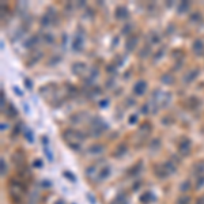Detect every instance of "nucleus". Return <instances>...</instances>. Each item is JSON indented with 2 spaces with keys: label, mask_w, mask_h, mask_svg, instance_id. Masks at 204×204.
<instances>
[{
  "label": "nucleus",
  "mask_w": 204,
  "mask_h": 204,
  "mask_svg": "<svg viewBox=\"0 0 204 204\" xmlns=\"http://www.w3.org/2000/svg\"><path fill=\"white\" fill-rule=\"evenodd\" d=\"M180 152L183 154V155H188V152H189L191 150V143L189 142H184V143H180Z\"/></svg>",
  "instance_id": "nucleus-1"
},
{
  "label": "nucleus",
  "mask_w": 204,
  "mask_h": 204,
  "mask_svg": "<svg viewBox=\"0 0 204 204\" xmlns=\"http://www.w3.org/2000/svg\"><path fill=\"white\" fill-rule=\"evenodd\" d=\"M146 87H147V84L144 83V82H139L137 84H135V93L142 95V94L146 91Z\"/></svg>",
  "instance_id": "nucleus-2"
},
{
  "label": "nucleus",
  "mask_w": 204,
  "mask_h": 204,
  "mask_svg": "<svg viewBox=\"0 0 204 204\" xmlns=\"http://www.w3.org/2000/svg\"><path fill=\"white\" fill-rule=\"evenodd\" d=\"M109 174H110V167L105 166V169H102L101 173H99V180H105V178H108Z\"/></svg>",
  "instance_id": "nucleus-3"
},
{
  "label": "nucleus",
  "mask_w": 204,
  "mask_h": 204,
  "mask_svg": "<svg viewBox=\"0 0 204 204\" xmlns=\"http://www.w3.org/2000/svg\"><path fill=\"white\" fill-rule=\"evenodd\" d=\"M193 171H194V174L202 175V173L204 171V163H197V165H194Z\"/></svg>",
  "instance_id": "nucleus-4"
},
{
  "label": "nucleus",
  "mask_w": 204,
  "mask_h": 204,
  "mask_svg": "<svg viewBox=\"0 0 204 204\" xmlns=\"http://www.w3.org/2000/svg\"><path fill=\"white\" fill-rule=\"evenodd\" d=\"M163 167L166 169V171H167L169 174H173L174 171H175V166L173 165V163L171 162H167V163H165V165H163Z\"/></svg>",
  "instance_id": "nucleus-5"
},
{
  "label": "nucleus",
  "mask_w": 204,
  "mask_h": 204,
  "mask_svg": "<svg viewBox=\"0 0 204 204\" xmlns=\"http://www.w3.org/2000/svg\"><path fill=\"white\" fill-rule=\"evenodd\" d=\"M189 188H191V183H189V181H184V183L181 184L180 189L183 191V192H187V191H189Z\"/></svg>",
  "instance_id": "nucleus-6"
},
{
  "label": "nucleus",
  "mask_w": 204,
  "mask_h": 204,
  "mask_svg": "<svg viewBox=\"0 0 204 204\" xmlns=\"http://www.w3.org/2000/svg\"><path fill=\"white\" fill-rule=\"evenodd\" d=\"M140 200H142V202H150V200H154V196L150 192L148 193H144Z\"/></svg>",
  "instance_id": "nucleus-7"
},
{
  "label": "nucleus",
  "mask_w": 204,
  "mask_h": 204,
  "mask_svg": "<svg viewBox=\"0 0 204 204\" xmlns=\"http://www.w3.org/2000/svg\"><path fill=\"white\" fill-rule=\"evenodd\" d=\"M102 147L101 146H94V147H91V148H90V152H93V154H99L102 151Z\"/></svg>",
  "instance_id": "nucleus-8"
},
{
  "label": "nucleus",
  "mask_w": 204,
  "mask_h": 204,
  "mask_svg": "<svg viewBox=\"0 0 204 204\" xmlns=\"http://www.w3.org/2000/svg\"><path fill=\"white\" fill-rule=\"evenodd\" d=\"M177 204H189V197H188V196L180 197V199H178V202H177Z\"/></svg>",
  "instance_id": "nucleus-9"
},
{
  "label": "nucleus",
  "mask_w": 204,
  "mask_h": 204,
  "mask_svg": "<svg viewBox=\"0 0 204 204\" xmlns=\"http://www.w3.org/2000/svg\"><path fill=\"white\" fill-rule=\"evenodd\" d=\"M203 185H204V174L202 175V177H199V180H197V184H196V188H197V189H200Z\"/></svg>",
  "instance_id": "nucleus-10"
},
{
  "label": "nucleus",
  "mask_w": 204,
  "mask_h": 204,
  "mask_svg": "<svg viewBox=\"0 0 204 204\" xmlns=\"http://www.w3.org/2000/svg\"><path fill=\"white\" fill-rule=\"evenodd\" d=\"M6 170H7V167H6V163H4V161L2 159V174H3V175L6 174Z\"/></svg>",
  "instance_id": "nucleus-11"
},
{
  "label": "nucleus",
  "mask_w": 204,
  "mask_h": 204,
  "mask_svg": "<svg viewBox=\"0 0 204 204\" xmlns=\"http://www.w3.org/2000/svg\"><path fill=\"white\" fill-rule=\"evenodd\" d=\"M65 177H67V178H70V180H72V181H75V177H74V174H72V173H68V171H65Z\"/></svg>",
  "instance_id": "nucleus-12"
},
{
  "label": "nucleus",
  "mask_w": 204,
  "mask_h": 204,
  "mask_svg": "<svg viewBox=\"0 0 204 204\" xmlns=\"http://www.w3.org/2000/svg\"><path fill=\"white\" fill-rule=\"evenodd\" d=\"M34 166H37V167H41V166H42V162H41V161H36V162H34Z\"/></svg>",
  "instance_id": "nucleus-13"
}]
</instances>
